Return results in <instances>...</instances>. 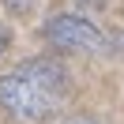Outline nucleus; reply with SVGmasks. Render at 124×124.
Returning <instances> with one entry per match:
<instances>
[{"label": "nucleus", "instance_id": "obj_4", "mask_svg": "<svg viewBox=\"0 0 124 124\" xmlns=\"http://www.w3.org/2000/svg\"><path fill=\"white\" fill-rule=\"evenodd\" d=\"M68 124H94V120H83V116H79V120H68Z\"/></svg>", "mask_w": 124, "mask_h": 124}, {"label": "nucleus", "instance_id": "obj_3", "mask_svg": "<svg viewBox=\"0 0 124 124\" xmlns=\"http://www.w3.org/2000/svg\"><path fill=\"white\" fill-rule=\"evenodd\" d=\"M4 49H8V30L0 26V53H4Z\"/></svg>", "mask_w": 124, "mask_h": 124}, {"label": "nucleus", "instance_id": "obj_2", "mask_svg": "<svg viewBox=\"0 0 124 124\" xmlns=\"http://www.w3.org/2000/svg\"><path fill=\"white\" fill-rule=\"evenodd\" d=\"M45 38L53 41L56 49H64V53H101V49H105L101 30L94 23H86V19H79V15L49 19L45 23Z\"/></svg>", "mask_w": 124, "mask_h": 124}, {"label": "nucleus", "instance_id": "obj_1", "mask_svg": "<svg viewBox=\"0 0 124 124\" xmlns=\"http://www.w3.org/2000/svg\"><path fill=\"white\" fill-rule=\"evenodd\" d=\"M64 101V71L53 60H26L15 71L0 75V105L15 120L41 124Z\"/></svg>", "mask_w": 124, "mask_h": 124}]
</instances>
